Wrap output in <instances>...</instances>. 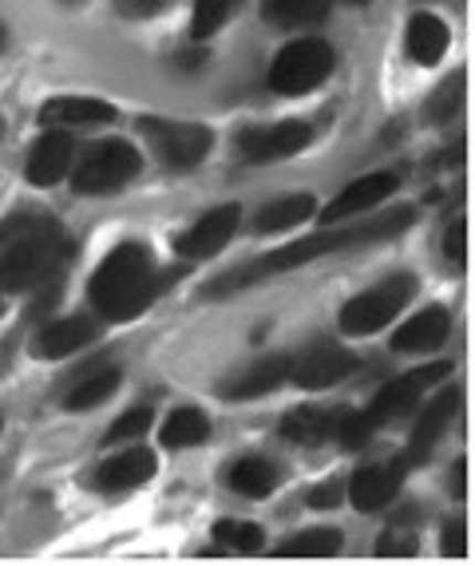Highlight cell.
<instances>
[{"label": "cell", "mask_w": 475, "mask_h": 566, "mask_svg": "<svg viewBox=\"0 0 475 566\" xmlns=\"http://www.w3.org/2000/svg\"><path fill=\"white\" fill-rule=\"evenodd\" d=\"M361 360L352 357L349 349H337V345H317L302 360H289V380L297 388H329L337 380H345L349 373H357Z\"/></svg>", "instance_id": "8fae6325"}, {"label": "cell", "mask_w": 475, "mask_h": 566, "mask_svg": "<svg viewBox=\"0 0 475 566\" xmlns=\"http://www.w3.org/2000/svg\"><path fill=\"white\" fill-rule=\"evenodd\" d=\"M95 337H99V325H95L92 317H60V322H52L48 329L36 333L32 353H36L40 360H64V357H72V353L87 349Z\"/></svg>", "instance_id": "5bb4252c"}, {"label": "cell", "mask_w": 475, "mask_h": 566, "mask_svg": "<svg viewBox=\"0 0 475 566\" xmlns=\"http://www.w3.org/2000/svg\"><path fill=\"white\" fill-rule=\"evenodd\" d=\"M167 282L171 277L155 270L147 245L124 242L99 262V270L87 282V297H92L95 313L107 322H131L167 290Z\"/></svg>", "instance_id": "3957f363"}, {"label": "cell", "mask_w": 475, "mask_h": 566, "mask_svg": "<svg viewBox=\"0 0 475 566\" xmlns=\"http://www.w3.org/2000/svg\"><path fill=\"white\" fill-rule=\"evenodd\" d=\"M345 412H349V408H317V405L289 408L285 420H282V436L285 440H294V444L317 448V444H325V440L337 436Z\"/></svg>", "instance_id": "2e32d148"}, {"label": "cell", "mask_w": 475, "mask_h": 566, "mask_svg": "<svg viewBox=\"0 0 475 566\" xmlns=\"http://www.w3.org/2000/svg\"><path fill=\"white\" fill-rule=\"evenodd\" d=\"M309 139H314L309 123L297 119L274 123V127H250V132H242V155L250 163H277L309 147Z\"/></svg>", "instance_id": "9c48e42d"}, {"label": "cell", "mask_w": 475, "mask_h": 566, "mask_svg": "<svg viewBox=\"0 0 475 566\" xmlns=\"http://www.w3.org/2000/svg\"><path fill=\"white\" fill-rule=\"evenodd\" d=\"M464 222H452V227H447V234H444V254H447V262H464Z\"/></svg>", "instance_id": "e575fe53"}, {"label": "cell", "mask_w": 475, "mask_h": 566, "mask_svg": "<svg viewBox=\"0 0 475 566\" xmlns=\"http://www.w3.org/2000/svg\"><path fill=\"white\" fill-rule=\"evenodd\" d=\"M155 468H159V463H155V455L147 452V448H127V452L112 455V460L95 472V488L119 495V491L142 488V483L155 475Z\"/></svg>", "instance_id": "d6986e66"}, {"label": "cell", "mask_w": 475, "mask_h": 566, "mask_svg": "<svg viewBox=\"0 0 475 566\" xmlns=\"http://www.w3.org/2000/svg\"><path fill=\"white\" fill-rule=\"evenodd\" d=\"M452 495H464V463L452 468Z\"/></svg>", "instance_id": "74e56055"}, {"label": "cell", "mask_w": 475, "mask_h": 566, "mask_svg": "<svg viewBox=\"0 0 475 566\" xmlns=\"http://www.w3.org/2000/svg\"><path fill=\"white\" fill-rule=\"evenodd\" d=\"M341 495H345V488L341 483H321V488H314L309 491V507L314 511H332L337 503H341Z\"/></svg>", "instance_id": "836d02e7"}, {"label": "cell", "mask_w": 475, "mask_h": 566, "mask_svg": "<svg viewBox=\"0 0 475 566\" xmlns=\"http://www.w3.org/2000/svg\"><path fill=\"white\" fill-rule=\"evenodd\" d=\"M447 329H452V317H447L444 305H428V310H420L416 317H409V322L400 325L397 337H392V349L397 353L440 349L444 337H447Z\"/></svg>", "instance_id": "ffe728a7"}, {"label": "cell", "mask_w": 475, "mask_h": 566, "mask_svg": "<svg viewBox=\"0 0 475 566\" xmlns=\"http://www.w3.org/2000/svg\"><path fill=\"white\" fill-rule=\"evenodd\" d=\"M289 380V357H266L250 365L246 373H238L226 388H222V397L226 400H257V397H270L277 388Z\"/></svg>", "instance_id": "44dd1931"}, {"label": "cell", "mask_w": 475, "mask_h": 566, "mask_svg": "<svg viewBox=\"0 0 475 566\" xmlns=\"http://www.w3.org/2000/svg\"><path fill=\"white\" fill-rule=\"evenodd\" d=\"M317 210L314 195H289V199L274 202V207H266L262 214H257L254 230L257 234H282V230H294L297 222H309V214Z\"/></svg>", "instance_id": "cb8c5ba5"}, {"label": "cell", "mask_w": 475, "mask_h": 566, "mask_svg": "<svg viewBox=\"0 0 475 566\" xmlns=\"http://www.w3.org/2000/svg\"><path fill=\"white\" fill-rule=\"evenodd\" d=\"M115 388H119V368H99V373L84 377L76 388H72V392H67L64 405L72 408V412H87V408L104 405V400L112 397Z\"/></svg>", "instance_id": "4316f807"}, {"label": "cell", "mask_w": 475, "mask_h": 566, "mask_svg": "<svg viewBox=\"0 0 475 566\" xmlns=\"http://www.w3.org/2000/svg\"><path fill=\"white\" fill-rule=\"evenodd\" d=\"M341 551V535L329 527H314V531H302L285 543L277 555L282 558H325V555H337Z\"/></svg>", "instance_id": "83f0119b"}, {"label": "cell", "mask_w": 475, "mask_h": 566, "mask_svg": "<svg viewBox=\"0 0 475 566\" xmlns=\"http://www.w3.org/2000/svg\"><path fill=\"white\" fill-rule=\"evenodd\" d=\"M162 9H171V0H119V12L131 20H147L159 17Z\"/></svg>", "instance_id": "d6a6232c"}, {"label": "cell", "mask_w": 475, "mask_h": 566, "mask_svg": "<svg viewBox=\"0 0 475 566\" xmlns=\"http://www.w3.org/2000/svg\"><path fill=\"white\" fill-rule=\"evenodd\" d=\"M332 72V48L317 36H305L285 44L274 56V67H270V87L277 95H305L321 87Z\"/></svg>", "instance_id": "8992f818"}, {"label": "cell", "mask_w": 475, "mask_h": 566, "mask_svg": "<svg viewBox=\"0 0 475 566\" xmlns=\"http://www.w3.org/2000/svg\"><path fill=\"white\" fill-rule=\"evenodd\" d=\"M0 135H4V119H0Z\"/></svg>", "instance_id": "60d3db41"}, {"label": "cell", "mask_w": 475, "mask_h": 566, "mask_svg": "<svg viewBox=\"0 0 475 566\" xmlns=\"http://www.w3.org/2000/svg\"><path fill=\"white\" fill-rule=\"evenodd\" d=\"M72 159H76V143H72V135L67 132H44L29 155V182H36V187H52V182H60L67 175Z\"/></svg>", "instance_id": "ac0fdd59"}, {"label": "cell", "mask_w": 475, "mask_h": 566, "mask_svg": "<svg viewBox=\"0 0 475 566\" xmlns=\"http://www.w3.org/2000/svg\"><path fill=\"white\" fill-rule=\"evenodd\" d=\"M4 44H9V29L0 24V52H4Z\"/></svg>", "instance_id": "f35d334b"}, {"label": "cell", "mask_w": 475, "mask_h": 566, "mask_svg": "<svg viewBox=\"0 0 475 566\" xmlns=\"http://www.w3.org/2000/svg\"><path fill=\"white\" fill-rule=\"evenodd\" d=\"M447 373H452V365H447V360H432V365L412 368V373H404V377L389 380V385L372 397V405L365 408V412H352V408H349V412H345V420H341V428H337V440H341V448H349V452L365 448L377 428L392 424V420H400L404 412H412L428 388L436 385V380H444Z\"/></svg>", "instance_id": "277c9868"}, {"label": "cell", "mask_w": 475, "mask_h": 566, "mask_svg": "<svg viewBox=\"0 0 475 566\" xmlns=\"http://www.w3.org/2000/svg\"><path fill=\"white\" fill-rule=\"evenodd\" d=\"M214 538H219V547L226 551H242V555H250V551L262 547V527L257 523H234V520H222L219 527H214Z\"/></svg>", "instance_id": "4dcf8cb0"}, {"label": "cell", "mask_w": 475, "mask_h": 566, "mask_svg": "<svg viewBox=\"0 0 475 566\" xmlns=\"http://www.w3.org/2000/svg\"><path fill=\"white\" fill-rule=\"evenodd\" d=\"M329 4L332 0H262V17H266V24L285 32L314 29L329 17Z\"/></svg>", "instance_id": "603a6c76"}, {"label": "cell", "mask_w": 475, "mask_h": 566, "mask_svg": "<svg viewBox=\"0 0 475 566\" xmlns=\"http://www.w3.org/2000/svg\"><path fill=\"white\" fill-rule=\"evenodd\" d=\"M72 262V242L52 214L20 210L0 222V290L32 293L56 282Z\"/></svg>", "instance_id": "7a4b0ae2"}, {"label": "cell", "mask_w": 475, "mask_h": 566, "mask_svg": "<svg viewBox=\"0 0 475 566\" xmlns=\"http://www.w3.org/2000/svg\"><path fill=\"white\" fill-rule=\"evenodd\" d=\"M404 468L409 460H389V463H369L352 475L349 483V500L357 511H380L397 500L400 483H404Z\"/></svg>", "instance_id": "7c38bea8"}, {"label": "cell", "mask_w": 475, "mask_h": 566, "mask_svg": "<svg viewBox=\"0 0 475 566\" xmlns=\"http://www.w3.org/2000/svg\"><path fill=\"white\" fill-rule=\"evenodd\" d=\"M151 408H131V412H124L119 420L112 424V432H107V444H119V440H139L147 428H151Z\"/></svg>", "instance_id": "1f68e13d"}, {"label": "cell", "mask_w": 475, "mask_h": 566, "mask_svg": "<svg viewBox=\"0 0 475 566\" xmlns=\"http://www.w3.org/2000/svg\"><path fill=\"white\" fill-rule=\"evenodd\" d=\"M412 293H416V277L412 274L389 277V282H380L377 290L357 293L341 310V333L345 337H372V333L384 329V325L412 302Z\"/></svg>", "instance_id": "52a82bcc"}, {"label": "cell", "mask_w": 475, "mask_h": 566, "mask_svg": "<svg viewBox=\"0 0 475 566\" xmlns=\"http://www.w3.org/2000/svg\"><path fill=\"white\" fill-rule=\"evenodd\" d=\"M210 436L207 416L199 408H175L171 420L162 424V444L167 448H194Z\"/></svg>", "instance_id": "484cf974"}, {"label": "cell", "mask_w": 475, "mask_h": 566, "mask_svg": "<svg viewBox=\"0 0 475 566\" xmlns=\"http://www.w3.org/2000/svg\"><path fill=\"white\" fill-rule=\"evenodd\" d=\"M412 222H416V210L400 207V210H392V214L372 218V222H357V227H329V230H321V234H309V238H302V242L282 245V250H274V254H266V258H257V262L242 265V270H230V274H222L219 282L207 290V297H226V293L250 290V285H257L262 277L285 274V270L309 265V262H317V258L345 254V250H357V245L389 242V238L404 234Z\"/></svg>", "instance_id": "6da1fadb"}, {"label": "cell", "mask_w": 475, "mask_h": 566, "mask_svg": "<svg viewBox=\"0 0 475 566\" xmlns=\"http://www.w3.org/2000/svg\"><path fill=\"white\" fill-rule=\"evenodd\" d=\"M456 412H460V388H444V392L424 408V416L416 420V428H412V440H409L404 460L424 463L428 455H432V448H436V440L444 436V428L456 420Z\"/></svg>", "instance_id": "9a60e30c"}, {"label": "cell", "mask_w": 475, "mask_h": 566, "mask_svg": "<svg viewBox=\"0 0 475 566\" xmlns=\"http://www.w3.org/2000/svg\"><path fill=\"white\" fill-rule=\"evenodd\" d=\"M230 488L238 495H250V500H262L277 488V468L270 460H257V455H246L230 468Z\"/></svg>", "instance_id": "d4e9b609"}, {"label": "cell", "mask_w": 475, "mask_h": 566, "mask_svg": "<svg viewBox=\"0 0 475 566\" xmlns=\"http://www.w3.org/2000/svg\"><path fill=\"white\" fill-rule=\"evenodd\" d=\"M392 190H397V175H389V170L365 175V179L349 182V187L325 207V222H345V218H352V214H365V210H372L377 202L389 199Z\"/></svg>", "instance_id": "e0dca14e"}, {"label": "cell", "mask_w": 475, "mask_h": 566, "mask_svg": "<svg viewBox=\"0 0 475 566\" xmlns=\"http://www.w3.org/2000/svg\"><path fill=\"white\" fill-rule=\"evenodd\" d=\"M242 9V0H194V17H190V36L210 40L226 24L234 12Z\"/></svg>", "instance_id": "f1b7e54d"}, {"label": "cell", "mask_w": 475, "mask_h": 566, "mask_svg": "<svg viewBox=\"0 0 475 566\" xmlns=\"http://www.w3.org/2000/svg\"><path fill=\"white\" fill-rule=\"evenodd\" d=\"M447 44H452V32H447V24L440 17H432V12H416V17L409 20V32H404V48H409V56L416 60V64L432 67L444 60Z\"/></svg>", "instance_id": "7402d4cb"}, {"label": "cell", "mask_w": 475, "mask_h": 566, "mask_svg": "<svg viewBox=\"0 0 475 566\" xmlns=\"http://www.w3.org/2000/svg\"><path fill=\"white\" fill-rule=\"evenodd\" d=\"M444 555H464V527L460 523H447L444 527Z\"/></svg>", "instance_id": "d590c367"}, {"label": "cell", "mask_w": 475, "mask_h": 566, "mask_svg": "<svg viewBox=\"0 0 475 566\" xmlns=\"http://www.w3.org/2000/svg\"><path fill=\"white\" fill-rule=\"evenodd\" d=\"M139 127H142V135L151 139L155 155H159V159L167 163V167H175V170L199 167V163L210 155V147H214V135H210V127H202V123L142 119Z\"/></svg>", "instance_id": "ba28073f"}, {"label": "cell", "mask_w": 475, "mask_h": 566, "mask_svg": "<svg viewBox=\"0 0 475 566\" xmlns=\"http://www.w3.org/2000/svg\"><path fill=\"white\" fill-rule=\"evenodd\" d=\"M238 222H242V207L226 202V207L202 214L199 222H194V227L187 230V234H179L175 250H179L182 258H190V262H199V258H214L222 250V245H226L230 238H234Z\"/></svg>", "instance_id": "30bf717a"}, {"label": "cell", "mask_w": 475, "mask_h": 566, "mask_svg": "<svg viewBox=\"0 0 475 566\" xmlns=\"http://www.w3.org/2000/svg\"><path fill=\"white\" fill-rule=\"evenodd\" d=\"M460 104H464V76H447L444 84L436 87V92L428 95L424 115L432 123H447L452 115L460 112Z\"/></svg>", "instance_id": "f546056e"}, {"label": "cell", "mask_w": 475, "mask_h": 566, "mask_svg": "<svg viewBox=\"0 0 475 566\" xmlns=\"http://www.w3.org/2000/svg\"><path fill=\"white\" fill-rule=\"evenodd\" d=\"M0 313H4V310H0Z\"/></svg>", "instance_id": "b9f144b4"}, {"label": "cell", "mask_w": 475, "mask_h": 566, "mask_svg": "<svg viewBox=\"0 0 475 566\" xmlns=\"http://www.w3.org/2000/svg\"><path fill=\"white\" fill-rule=\"evenodd\" d=\"M115 107L104 99H92V95H60V99H48L40 107V123L52 127V132H72V127H99V123H112Z\"/></svg>", "instance_id": "4fadbf2b"}, {"label": "cell", "mask_w": 475, "mask_h": 566, "mask_svg": "<svg viewBox=\"0 0 475 566\" xmlns=\"http://www.w3.org/2000/svg\"><path fill=\"white\" fill-rule=\"evenodd\" d=\"M345 4H352V9H361V4H369V0H345Z\"/></svg>", "instance_id": "ab89813d"}, {"label": "cell", "mask_w": 475, "mask_h": 566, "mask_svg": "<svg viewBox=\"0 0 475 566\" xmlns=\"http://www.w3.org/2000/svg\"><path fill=\"white\" fill-rule=\"evenodd\" d=\"M392 538H400V535H392ZM392 551H397V555H412L416 543H380V555H392Z\"/></svg>", "instance_id": "8d00e7d4"}, {"label": "cell", "mask_w": 475, "mask_h": 566, "mask_svg": "<svg viewBox=\"0 0 475 566\" xmlns=\"http://www.w3.org/2000/svg\"><path fill=\"white\" fill-rule=\"evenodd\" d=\"M139 167H142V159H139V151H135L131 143L104 139V143H95V147H87V151H84L72 187H76V195H87V199L115 195V190L127 187V182L139 175Z\"/></svg>", "instance_id": "5b68a950"}]
</instances>
